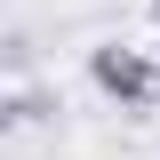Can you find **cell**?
<instances>
[{
    "instance_id": "6da1fadb",
    "label": "cell",
    "mask_w": 160,
    "mask_h": 160,
    "mask_svg": "<svg viewBox=\"0 0 160 160\" xmlns=\"http://www.w3.org/2000/svg\"><path fill=\"white\" fill-rule=\"evenodd\" d=\"M88 80H96V96H112L136 120L160 104V56L152 48H128V40H96L88 48Z\"/></svg>"
},
{
    "instance_id": "7a4b0ae2",
    "label": "cell",
    "mask_w": 160,
    "mask_h": 160,
    "mask_svg": "<svg viewBox=\"0 0 160 160\" xmlns=\"http://www.w3.org/2000/svg\"><path fill=\"white\" fill-rule=\"evenodd\" d=\"M0 112H8V128H24V120L56 112V96H48V88H16V96H0Z\"/></svg>"
},
{
    "instance_id": "3957f363",
    "label": "cell",
    "mask_w": 160,
    "mask_h": 160,
    "mask_svg": "<svg viewBox=\"0 0 160 160\" xmlns=\"http://www.w3.org/2000/svg\"><path fill=\"white\" fill-rule=\"evenodd\" d=\"M152 8H160V0H152Z\"/></svg>"
}]
</instances>
